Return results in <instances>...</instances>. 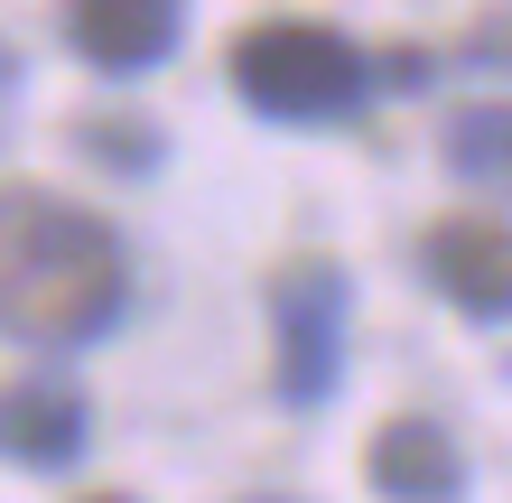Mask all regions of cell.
Segmentation results:
<instances>
[{"label": "cell", "mask_w": 512, "mask_h": 503, "mask_svg": "<svg viewBox=\"0 0 512 503\" xmlns=\"http://www.w3.org/2000/svg\"><path fill=\"white\" fill-rule=\"evenodd\" d=\"M131 308V252L94 205L47 187H0V336L10 345H94Z\"/></svg>", "instance_id": "6da1fadb"}, {"label": "cell", "mask_w": 512, "mask_h": 503, "mask_svg": "<svg viewBox=\"0 0 512 503\" xmlns=\"http://www.w3.org/2000/svg\"><path fill=\"white\" fill-rule=\"evenodd\" d=\"M233 94L261 122H298V131L345 122L373 94V47H354L326 19H261L233 38Z\"/></svg>", "instance_id": "7a4b0ae2"}, {"label": "cell", "mask_w": 512, "mask_h": 503, "mask_svg": "<svg viewBox=\"0 0 512 503\" xmlns=\"http://www.w3.org/2000/svg\"><path fill=\"white\" fill-rule=\"evenodd\" d=\"M270 317V392L289 410H326L345 382V327H354V271L326 252H289L261 280Z\"/></svg>", "instance_id": "3957f363"}, {"label": "cell", "mask_w": 512, "mask_h": 503, "mask_svg": "<svg viewBox=\"0 0 512 503\" xmlns=\"http://www.w3.org/2000/svg\"><path fill=\"white\" fill-rule=\"evenodd\" d=\"M94 448V401L66 373H19L0 382V457L19 476H75Z\"/></svg>", "instance_id": "277c9868"}, {"label": "cell", "mask_w": 512, "mask_h": 503, "mask_svg": "<svg viewBox=\"0 0 512 503\" xmlns=\"http://www.w3.org/2000/svg\"><path fill=\"white\" fill-rule=\"evenodd\" d=\"M419 271L438 280V299L475 317V327H512V224L503 215H447L419 243Z\"/></svg>", "instance_id": "5b68a950"}, {"label": "cell", "mask_w": 512, "mask_h": 503, "mask_svg": "<svg viewBox=\"0 0 512 503\" xmlns=\"http://www.w3.org/2000/svg\"><path fill=\"white\" fill-rule=\"evenodd\" d=\"M187 28V0H66V38L103 75H149Z\"/></svg>", "instance_id": "8992f818"}, {"label": "cell", "mask_w": 512, "mask_h": 503, "mask_svg": "<svg viewBox=\"0 0 512 503\" xmlns=\"http://www.w3.org/2000/svg\"><path fill=\"white\" fill-rule=\"evenodd\" d=\"M364 476H373L382 503H466V448H457L438 420L401 410V420H382V429H373Z\"/></svg>", "instance_id": "52a82bcc"}, {"label": "cell", "mask_w": 512, "mask_h": 503, "mask_svg": "<svg viewBox=\"0 0 512 503\" xmlns=\"http://www.w3.org/2000/svg\"><path fill=\"white\" fill-rule=\"evenodd\" d=\"M438 159H447V177H457V187L512 196V103H466V112H447Z\"/></svg>", "instance_id": "ba28073f"}, {"label": "cell", "mask_w": 512, "mask_h": 503, "mask_svg": "<svg viewBox=\"0 0 512 503\" xmlns=\"http://www.w3.org/2000/svg\"><path fill=\"white\" fill-rule=\"evenodd\" d=\"M75 140H84V159H94V168H112V177H149V168L168 159L159 122H140V112H84V122H75Z\"/></svg>", "instance_id": "9c48e42d"}, {"label": "cell", "mask_w": 512, "mask_h": 503, "mask_svg": "<svg viewBox=\"0 0 512 503\" xmlns=\"http://www.w3.org/2000/svg\"><path fill=\"white\" fill-rule=\"evenodd\" d=\"M457 66H475V75H512V0H503V10H485V19L466 28Z\"/></svg>", "instance_id": "30bf717a"}, {"label": "cell", "mask_w": 512, "mask_h": 503, "mask_svg": "<svg viewBox=\"0 0 512 503\" xmlns=\"http://www.w3.org/2000/svg\"><path fill=\"white\" fill-rule=\"evenodd\" d=\"M373 84H391V94H419V84H438V56H419V47H391L382 66H373Z\"/></svg>", "instance_id": "8fae6325"}, {"label": "cell", "mask_w": 512, "mask_h": 503, "mask_svg": "<svg viewBox=\"0 0 512 503\" xmlns=\"http://www.w3.org/2000/svg\"><path fill=\"white\" fill-rule=\"evenodd\" d=\"M10 94H19V47L0 38V103H10Z\"/></svg>", "instance_id": "7c38bea8"}, {"label": "cell", "mask_w": 512, "mask_h": 503, "mask_svg": "<svg viewBox=\"0 0 512 503\" xmlns=\"http://www.w3.org/2000/svg\"><path fill=\"white\" fill-rule=\"evenodd\" d=\"M84 503H131V494H84Z\"/></svg>", "instance_id": "4fadbf2b"}, {"label": "cell", "mask_w": 512, "mask_h": 503, "mask_svg": "<svg viewBox=\"0 0 512 503\" xmlns=\"http://www.w3.org/2000/svg\"><path fill=\"white\" fill-rule=\"evenodd\" d=\"M252 503H289V494H252Z\"/></svg>", "instance_id": "5bb4252c"}]
</instances>
